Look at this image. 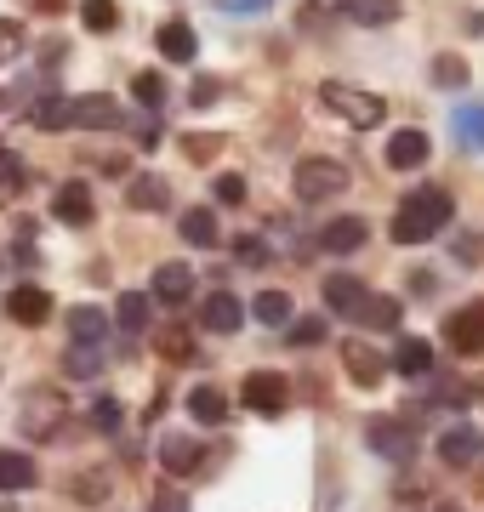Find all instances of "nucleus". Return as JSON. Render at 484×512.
<instances>
[{"label":"nucleus","instance_id":"18","mask_svg":"<svg viewBox=\"0 0 484 512\" xmlns=\"http://www.w3.org/2000/svg\"><path fill=\"white\" fill-rule=\"evenodd\" d=\"M393 370H399V376H433V370H439L433 342H422V336H399V348H393Z\"/></svg>","mask_w":484,"mask_h":512},{"label":"nucleus","instance_id":"44","mask_svg":"<svg viewBox=\"0 0 484 512\" xmlns=\"http://www.w3.org/2000/svg\"><path fill=\"white\" fill-rule=\"evenodd\" d=\"M75 495H80V501H103V495H109V478H103V473H86V478L75 484Z\"/></svg>","mask_w":484,"mask_h":512},{"label":"nucleus","instance_id":"13","mask_svg":"<svg viewBox=\"0 0 484 512\" xmlns=\"http://www.w3.org/2000/svg\"><path fill=\"white\" fill-rule=\"evenodd\" d=\"M149 296L160 302V308H183L188 296H194V274H188V262H160V268H154Z\"/></svg>","mask_w":484,"mask_h":512},{"label":"nucleus","instance_id":"7","mask_svg":"<svg viewBox=\"0 0 484 512\" xmlns=\"http://www.w3.org/2000/svg\"><path fill=\"white\" fill-rule=\"evenodd\" d=\"M445 348L462 353V359L484 353V302H467V308L450 313V319H445Z\"/></svg>","mask_w":484,"mask_h":512},{"label":"nucleus","instance_id":"1","mask_svg":"<svg viewBox=\"0 0 484 512\" xmlns=\"http://www.w3.org/2000/svg\"><path fill=\"white\" fill-rule=\"evenodd\" d=\"M450 217H456V200H450L445 188H416L399 211H393V228L388 234L399 245H428L433 234H445Z\"/></svg>","mask_w":484,"mask_h":512},{"label":"nucleus","instance_id":"15","mask_svg":"<svg viewBox=\"0 0 484 512\" xmlns=\"http://www.w3.org/2000/svg\"><path fill=\"white\" fill-rule=\"evenodd\" d=\"M342 365H348V376H354L359 387H376L388 376V359H382L371 342H342Z\"/></svg>","mask_w":484,"mask_h":512},{"label":"nucleus","instance_id":"11","mask_svg":"<svg viewBox=\"0 0 484 512\" xmlns=\"http://www.w3.org/2000/svg\"><path fill=\"white\" fill-rule=\"evenodd\" d=\"M245 325V302L228 291H211L200 302V330H211V336H234V330Z\"/></svg>","mask_w":484,"mask_h":512},{"label":"nucleus","instance_id":"39","mask_svg":"<svg viewBox=\"0 0 484 512\" xmlns=\"http://www.w3.org/2000/svg\"><path fill=\"white\" fill-rule=\"evenodd\" d=\"M285 336H291V348H319L325 342V319H291Z\"/></svg>","mask_w":484,"mask_h":512},{"label":"nucleus","instance_id":"38","mask_svg":"<svg viewBox=\"0 0 484 512\" xmlns=\"http://www.w3.org/2000/svg\"><path fill=\"white\" fill-rule=\"evenodd\" d=\"M18 188H29V171H23L18 154H0V200H12Z\"/></svg>","mask_w":484,"mask_h":512},{"label":"nucleus","instance_id":"50","mask_svg":"<svg viewBox=\"0 0 484 512\" xmlns=\"http://www.w3.org/2000/svg\"><path fill=\"white\" fill-rule=\"evenodd\" d=\"M433 512H462V507H450V501H445V507H433Z\"/></svg>","mask_w":484,"mask_h":512},{"label":"nucleus","instance_id":"42","mask_svg":"<svg viewBox=\"0 0 484 512\" xmlns=\"http://www.w3.org/2000/svg\"><path fill=\"white\" fill-rule=\"evenodd\" d=\"M183 154L188 160H217L223 154V137H183Z\"/></svg>","mask_w":484,"mask_h":512},{"label":"nucleus","instance_id":"47","mask_svg":"<svg viewBox=\"0 0 484 512\" xmlns=\"http://www.w3.org/2000/svg\"><path fill=\"white\" fill-rule=\"evenodd\" d=\"M217 92H223V86H217V80H194V92H188V103H194V109H205V103H217Z\"/></svg>","mask_w":484,"mask_h":512},{"label":"nucleus","instance_id":"10","mask_svg":"<svg viewBox=\"0 0 484 512\" xmlns=\"http://www.w3.org/2000/svg\"><path fill=\"white\" fill-rule=\"evenodd\" d=\"M6 319L23 325V330L46 325V319H52V296L40 291V285H12V291H6Z\"/></svg>","mask_w":484,"mask_h":512},{"label":"nucleus","instance_id":"19","mask_svg":"<svg viewBox=\"0 0 484 512\" xmlns=\"http://www.w3.org/2000/svg\"><path fill=\"white\" fill-rule=\"evenodd\" d=\"M154 46H160L166 63H194V46H200V40H194V29H188L183 18H171V23L154 29Z\"/></svg>","mask_w":484,"mask_h":512},{"label":"nucleus","instance_id":"30","mask_svg":"<svg viewBox=\"0 0 484 512\" xmlns=\"http://www.w3.org/2000/svg\"><path fill=\"white\" fill-rule=\"evenodd\" d=\"M29 120H35L40 131H63L69 126V97H35V103H29Z\"/></svg>","mask_w":484,"mask_h":512},{"label":"nucleus","instance_id":"43","mask_svg":"<svg viewBox=\"0 0 484 512\" xmlns=\"http://www.w3.org/2000/svg\"><path fill=\"white\" fill-rule=\"evenodd\" d=\"M217 200H223V205H245V177L223 171V177H217Z\"/></svg>","mask_w":484,"mask_h":512},{"label":"nucleus","instance_id":"35","mask_svg":"<svg viewBox=\"0 0 484 512\" xmlns=\"http://www.w3.org/2000/svg\"><path fill=\"white\" fill-rule=\"evenodd\" d=\"M131 97H137V103H143V109L149 114H160L166 109V80H160V74H137V80H131Z\"/></svg>","mask_w":484,"mask_h":512},{"label":"nucleus","instance_id":"36","mask_svg":"<svg viewBox=\"0 0 484 512\" xmlns=\"http://www.w3.org/2000/svg\"><path fill=\"white\" fill-rule=\"evenodd\" d=\"M160 353H166L171 365H188V359H194V330H183V325H171L166 336H160Z\"/></svg>","mask_w":484,"mask_h":512},{"label":"nucleus","instance_id":"8","mask_svg":"<svg viewBox=\"0 0 484 512\" xmlns=\"http://www.w3.org/2000/svg\"><path fill=\"white\" fill-rule=\"evenodd\" d=\"M365 439H371L376 456H388V461H410V456H416V433H410L405 421H393V416H376L371 427H365Z\"/></svg>","mask_w":484,"mask_h":512},{"label":"nucleus","instance_id":"48","mask_svg":"<svg viewBox=\"0 0 484 512\" xmlns=\"http://www.w3.org/2000/svg\"><path fill=\"white\" fill-rule=\"evenodd\" d=\"M228 6H240V12H262L268 0H228Z\"/></svg>","mask_w":484,"mask_h":512},{"label":"nucleus","instance_id":"16","mask_svg":"<svg viewBox=\"0 0 484 512\" xmlns=\"http://www.w3.org/2000/svg\"><path fill=\"white\" fill-rule=\"evenodd\" d=\"M365 217H336V222H325L319 228V251H331V256H348V251H359L365 245Z\"/></svg>","mask_w":484,"mask_h":512},{"label":"nucleus","instance_id":"28","mask_svg":"<svg viewBox=\"0 0 484 512\" xmlns=\"http://www.w3.org/2000/svg\"><path fill=\"white\" fill-rule=\"evenodd\" d=\"M103 359H109V348H80V342H69V353H63V370H69L75 382H92L97 370H103Z\"/></svg>","mask_w":484,"mask_h":512},{"label":"nucleus","instance_id":"24","mask_svg":"<svg viewBox=\"0 0 484 512\" xmlns=\"http://www.w3.org/2000/svg\"><path fill=\"white\" fill-rule=\"evenodd\" d=\"M126 205H131V211H166V205H171V188L160 183V177H149V171H143V177H131Z\"/></svg>","mask_w":484,"mask_h":512},{"label":"nucleus","instance_id":"2","mask_svg":"<svg viewBox=\"0 0 484 512\" xmlns=\"http://www.w3.org/2000/svg\"><path fill=\"white\" fill-rule=\"evenodd\" d=\"M319 103H325L331 114H342L354 131H371V126H382V120H388L382 97L359 92V86H348V80H325V86H319Z\"/></svg>","mask_w":484,"mask_h":512},{"label":"nucleus","instance_id":"4","mask_svg":"<svg viewBox=\"0 0 484 512\" xmlns=\"http://www.w3.org/2000/svg\"><path fill=\"white\" fill-rule=\"evenodd\" d=\"M23 433L40 444H57V433H63V421H69V404H63V393H52V387H35L29 399H23Z\"/></svg>","mask_w":484,"mask_h":512},{"label":"nucleus","instance_id":"12","mask_svg":"<svg viewBox=\"0 0 484 512\" xmlns=\"http://www.w3.org/2000/svg\"><path fill=\"white\" fill-rule=\"evenodd\" d=\"M52 217L63 222V228H92V217H97L92 188H86V183H63L52 194Z\"/></svg>","mask_w":484,"mask_h":512},{"label":"nucleus","instance_id":"25","mask_svg":"<svg viewBox=\"0 0 484 512\" xmlns=\"http://www.w3.org/2000/svg\"><path fill=\"white\" fill-rule=\"evenodd\" d=\"M35 461L23 456V450H0V495L6 490H35Z\"/></svg>","mask_w":484,"mask_h":512},{"label":"nucleus","instance_id":"17","mask_svg":"<svg viewBox=\"0 0 484 512\" xmlns=\"http://www.w3.org/2000/svg\"><path fill=\"white\" fill-rule=\"evenodd\" d=\"M200 456H205V444L200 439H183V433H160V467L166 473H194L200 467Z\"/></svg>","mask_w":484,"mask_h":512},{"label":"nucleus","instance_id":"45","mask_svg":"<svg viewBox=\"0 0 484 512\" xmlns=\"http://www.w3.org/2000/svg\"><path fill=\"white\" fill-rule=\"evenodd\" d=\"M23 46V23H12V18H0V57H12Z\"/></svg>","mask_w":484,"mask_h":512},{"label":"nucleus","instance_id":"34","mask_svg":"<svg viewBox=\"0 0 484 512\" xmlns=\"http://www.w3.org/2000/svg\"><path fill=\"white\" fill-rule=\"evenodd\" d=\"M433 86H445V92H462L467 86V63L456 52H439L433 57Z\"/></svg>","mask_w":484,"mask_h":512},{"label":"nucleus","instance_id":"27","mask_svg":"<svg viewBox=\"0 0 484 512\" xmlns=\"http://www.w3.org/2000/svg\"><path fill=\"white\" fill-rule=\"evenodd\" d=\"M183 239L194 245V251H211V245L223 239V228H217V217L200 205V211H183Z\"/></svg>","mask_w":484,"mask_h":512},{"label":"nucleus","instance_id":"32","mask_svg":"<svg viewBox=\"0 0 484 512\" xmlns=\"http://www.w3.org/2000/svg\"><path fill=\"white\" fill-rule=\"evenodd\" d=\"M456 137L484 154V103H462V109H456Z\"/></svg>","mask_w":484,"mask_h":512},{"label":"nucleus","instance_id":"5","mask_svg":"<svg viewBox=\"0 0 484 512\" xmlns=\"http://www.w3.org/2000/svg\"><path fill=\"white\" fill-rule=\"evenodd\" d=\"M285 399H291V382H285L280 370H251V376L240 382V404L257 410V416H280Z\"/></svg>","mask_w":484,"mask_h":512},{"label":"nucleus","instance_id":"49","mask_svg":"<svg viewBox=\"0 0 484 512\" xmlns=\"http://www.w3.org/2000/svg\"><path fill=\"white\" fill-rule=\"evenodd\" d=\"M40 12H63V6H69V0H35Z\"/></svg>","mask_w":484,"mask_h":512},{"label":"nucleus","instance_id":"29","mask_svg":"<svg viewBox=\"0 0 484 512\" xmlns=\"http://www.w3.org/2000/svg\"><path fill=\"white\" fill-rule=\"evenodd\" d=\"M399 319H405V308L393 296H376V291L365 302V313H359V325H371V330H399Z\"/></svg>","mask_w":484,"mask_h":512},{"label":"nucleus","instance_id":"37","mask_svg":"<svg viewBox=\"0 0 484 512\" xmlns=\"http://www.w3.org/2000/svg\"><path fill=\"white\" fill-rule=\"evenodd\" d=\"M433 399H439V404H450V410H462V404L473 399V387H467V382H456V376H439V370H433Z\"/></svg>","mask_w":484,"mask_h":512},{"label":"nucleus","instance_id":"26","mask_svg":"<svg viewBox=\"0 0 484 512\" xmlns=\"http://www.w3.org/2000/svg\"><path fill=\"white\" fill-rule=\"evenodd\" d=\"M188 416H194V421H205V427H217V421L228 416V399H223V387L200 382L194 393H188Z\"/></svg>","mask_w":484,"mask_h":512},{"label":"nucleus","instance_id":"22","mask_svg":"<svg viewBox=\"0 0 484 512\" xmlns=\"http://www.w3.org/2000/svg\"><path fill=\"white\" fill-rule=\"evenodd\" d=\"M149 313H154V296H143V291H120V302H114V319H120L126 336H143Z\"/></svg>","mask_w":484,"mask_h":512},{"label":"nucleus","instance_id":"41","mask_svg":"<svg viewBox=\"0 0 484 512\" xmlns=\"http://www.w3.org/2000/svg\"><path fill=\"white\" fill-rule=\"evenodd\" d=\"M120 421H126L120 399H97L92 404V427H97V433H120Z\"/></svg>","mask_w":484,"mask_h":512},{"label":"nucleus","instance_id":"3","mask_svg":"<svg viewBox=\"0 0 484 512\" xmlns=\"http://www.w3.org/2000/svg\"><path fill=\"white\" fill-rule=\"evenodd\" d=\"M291 188H297L302 205H325V200H336V194L348 188V165H342V160H325V154H314V160H297V171H291Z\"/></svg>","mask_w":484,"mask_h":512},{"label":"nucleus","instance_id":"23","mask_svg":"<svg viewBox=\"0 0 484 512\" xmlns=\"http://www.w3.org/2000/svg\"><path fill=\"white\" fill-rule=\"evenodd\" d=\"M342 18L365 23V29H388L399 18V0H342Z\"/></svg>","mask_w":484,"mask_h":512},{"label":"nucleus","instance_id":"14","mask_svg":"<svg viewBox=\"0 0 484 512\" xmlns=\"http://www.w3.org/2000/svg\"><path fill=\"white\" fill-rule=\"evenodd\" d=\"M428 154H433L428 131L405 126V131H393L388 137V171H416V165H428Z\"/></svg>","mask_w":484,"mask_h":512},{"label":"nucleus","instance_id":"20","mask_svg":"<svg viewBox=\"0 0 484 512\" xmlns=\"http://www.w3.org/2000/svg\"><path fill=\"white\" fill-rule=\"evenodd\" d=\"M109 313L103 308H75L69 313V342H80V348H103L109 342Z\"/></svg>","mask_w":484,"mask_h":512},{"label":"nucleus","instance_id":"9","mask_svg":"<svg viewBox=\"0 0 484 512\" xmlns=\"http://www.w3.org/2000/svg\"><path fill=\"white\" fill-rule=\"evenodd\" d=\"M319 296H325V308H331V313L354 319V325H359V313H365V302H371V291H365V285H359L354 274H325Z\"/></svg>","mask_w":484,"mask_h":512},{"label":"nucleus","instance_id":"46","mask_svg":"<svg viewBox=\"0 0 484 512\" xmlns=\"http://www.w3.org/2000/svg\"><path fill=\"white\" fill-rule=\"evenodd\" d=\"M149 512H188V495H183V490H160V495L149 501Z\"/></svg>","mask_w":484,"mask_h":512},{"label":"nucleus","instance_id":"21","mask_svg":"<svg viewBox=\"0 0 484 512\" xmlns=\"http://www.w3.org/2000/svg\"><path fill=\"white\" fill-rule=\"evenodd\" d=\"M439 456H445L450 467H473V461L484 456V439L473 427H450V433H439Z\"/></svg>","mask_w":484,"mask_h":512},{"label":"nucleus","instance_id":"40","mask_svg":"<svg viewBox=\"0 0 484 512\" xmlns=\"http://www.w3.org/2000/svg\"><path fill=\"white\" fill-rule=\"evenodd\" d=\"M234 256H240L245 268H262V262H274V256H268V239H257V234H240V239H234Z\"/></svg>","mask_w":484,"mask_h":512},{"label":"nucleus","instance_id":"31","mask_svg":"<svg viewBox=\"0 0 484 512\" xmlns=\"http://www.w3.org/2000/svg\"><path fill=\"white\" fill-rule=\"evenodd\" d=\"M251 313H257L262 325H291V296L285 291H257L251 296Z\"/></svg>","mask_w":484,"mask_h":512},{"label":"nucleus","instance_id":"6","mask_svg":"<svg viewBox=\"0 0 484 512\" xmlns=\"http://www.w3.org/2000/svg\"><path fill=\"white\" fill-rule=\"evenodd\" d=\"M69 126L75 131H114L126 126V114L109 92H86V97H69Z\"/></svg>","mask_w":484,"mask_h":512},{"label":"nucleus","instance_id":"33","mask_svg":"<svg viewBox=\"0 0 484 512\" xmlns=\"http://www.w3.org/2000/svg\"><path fill=\"white\" fill-rule=\"evenodd\" d=\"M80 23H86L92 35H109L114 23H120V6H114V0H80Z\"/></svg>","mask_w":484,"mask_h":512}]
</instances>
